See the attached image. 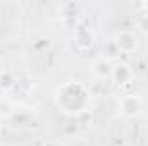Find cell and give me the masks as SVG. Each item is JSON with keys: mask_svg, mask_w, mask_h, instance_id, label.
Returning <instances> with one entry per match:
<instances>
[{"mask_svg": "<svg viewBox=\"0 0 148 146\" xmlns=\"http://www.w3.org/2000/svg\"><path fill=\"white\" fill-rule=\"evenodd\" d=\"M95 72L98 74V76H107V74L110 72V65L107 62H97L95 64Z\"/></svg>", "mask_w": 148, "mask_h": 146, "instance_id": "cell-4", "label": "cell"}, {"mask_svg": "<svg viewBox=\"0 0 148 146\" xmlns=\"http://www.w3.org/2000/svg\"><path fill=\"white\" fill-rule=\"evenodd\" d=\"M121 110H122V113H126V115H138L140 110H141V102H140V98H136V96H127V98H124L122 103H121Z\"/></svg>", "mask_w": 148, "mask_h": 146, "instance_id": "cell-2", "label": "cell"}, {"mask_svg": "<svg viewBox=\"0 0 148 146\" xmlns=\"http://www.w3.org/2000/svg\"><path fill=\"white\" fill-rule=\"evenodd\" d=\"M114 77H115V81H117L119 84H124V83L129 79V71H127L124 65H121V67H117V69H115Z\"/></svg>", "mask_w": 148, "mask_h": 146, "instance_id": "cell-3", "label": "cell"}, {"mask_svg": "<svg viewBox=\"0 0 148 146\" xmlns=\"http://www.w3.org/2000/svg\"><path fill=\"white\" fill-rule=\"evenodd\" d=\"M114 45L119 46L121 50L127 52V50H134V46H136V40H134V36H133L129 31H121V33H117V38H115Z\"/></svg>", "mask_w": 148, "mask_h": 146, "instance_id": "cell-1", "label": "cell"}]
</instances>
